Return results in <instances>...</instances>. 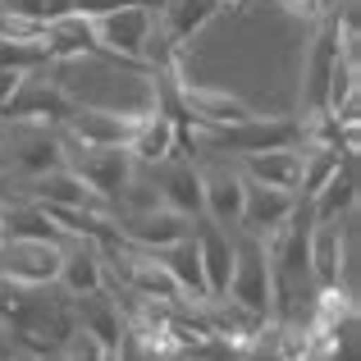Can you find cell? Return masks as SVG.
<instances>
[{
	"label": "cell",
	"mask_w": 361,
	"mask_h": 361,
	"mask_svg": "<svg viewBox=\"0 0 361 361\" xmlns=\"http://www.w3.org/2000/svg\"><path fill=\"white\" fill-rule=\"evenodd\" d=\"M229 302H238L243 311L270 320L274 311V270H270V247L265 238L247 229H233V274H229Z\"/></svg>",
	"instance_id": "cell-1"
},
{
	"label": "cell",
	"mask_w": 361,
	"mask_h": 361,
	"mask_svg": "<svg viewBox=\"0 0 361 361\" xmlns=\"http://www.w3.org/2000/svg\"><path fill=\"white\" fill-rule=\"evenodd\" d=\"M92 23H97V37H101V46H106V55L115 64L147 69V64H142V46H147L151 23H156V5H147V0H123L119 9H106V14H97Z\"/></svg>",
	"instance_id": "cell-2"
},
{
	"label": "cell",
	"mask_w": 361,
	"mask_h": 361,
	"mask_svg": "<svg viewBox=\"0 0 361 361\" xmlns=\"http://www.w3.org/2000/svg\"><path fill=\"white\" fill-rule=\"evenodd\" d=\"M60 142H64V165H69L97 197H106V202L115 206L119 192L128 188L133 169H137L133 156H128V147H78V142L64 137V133H60Z\"/></svg>",
	"instance_id": "cell-3"
},
{
	"label": "cell",
	"mask_w": 361,
	"mask_h": 361,
	"mask_svg": "<svg viewBox=\"0 0 361 361\" xmlns=\"http://www.w3.org/2000/svg\"><path fill=\"white\" fill-rule=\"evenodd\" d=\"M64 243L51 238H5L0 243V279L27 283V288H46L60 274Z\"/></svg>",
	"instance_id": "cell-4"
},
{
	"label": "cell",
	"mask_w": 361,
	"mask_h": 361,
	"mask_svg": "<svg viewBox=\"0 0 361 361\" xmlns=\"http://www.w3.org/2000/svg\"><path fill=\"white\" fill-rule=\"evenodd\" d=\"M69 110H73V101L60 82L27 73L18 82V92L9 97V106L0 110V123H51V128H60L69 119Z\"/></svg>",
	"instance_id": "cell-5"
},
{
	"label": "cell",
	"mask_w": 361,
	"mask_h": 361,
	"mask_svg": "<svg viewBox=\"0 0 361 361\" xmlns=\"http://www.w3.org/2000/svg\"><path fill=\"white\" fill-rule=\"evenodd\" d=\"M137 115L142 110H101V106H78L73 101L60 133L73 137L78 147H128L133 128H137Z\"/></svg>",
	"instance_id": "cell-6"
},
{
	"label": "cell",
	"mask_w": 361,
	"mask_h": 361,
	"mask_svg": "<svg viewBox=\"0 0 361 361\" xmlns=\"http://www.w3.org/2000/svg\"><path fill=\"white\" fill-rule=\"evenodd\" d=\"M293 206H298V192H288V188H265V183H256V178L243 174V220H238V229L270 243L274 233L293 220Z\"/></svg>",
	"instance_id": "cell-7"
},
{
	"label": "cell",
	"mask_w": 361,
	"mask_h": 361,
	"mask_svg": "<svg viewBox=\"0 0 361 361\" xmlns=\"http://www.w3.org/2000/svg\"><path fill=\"white\" fill-rule=\"evenodd\" d=\"M338 27L334 18H320V32L307 51V69H302V115H325V101H329V78H334V64H338Z\"/></svg>",
	"instance_id": "cell-8"
},
{
	"label": "cell",
	"mask_w": 361,
	"mask_h": 361,
	"mask_svg": "<svg viewBox=\"0 0 361 361\" xmlns=\"http://www.w3.org/2000/svg\"><path fill=\"white\" fill-rule=\"evenodd\" d=\"M115 229L123 243L133 247H147V252H160V247L178 243L192 233V220L178 211H169V206H151V211H123L115 215Z\"/></svg>",
	"instance_id": "cell-9"
},
{
	"label": "cell",
	"mask_w": 361,
	"mask_h": 361,
	"mask_svg": "<svg viewBox=\"0 0 361 361\" xmlns=\"http://www.w3.org/2000/svg\"><path fill=\"white\" fill-rule=\"evenodd\" d=\"M55 288L64 298H87V293L106 288V252L92 238H69L60 256V274H55Z\"/></svg>",
	"instance_id": "cell-10"
},
{
	"label": "cell",
	"mask_w": 361,
	"mask_h": 361,
	"mask_svg": "<svg viewBox=\"0 0 361 361\" xmlns=\"http://www.w3.org/2000/svg\"><path fill=\"white\" fill-rule=\"evenodd\" d=\"M151 178H156L160 202H165L169 211L188 215V220H202V165H197L192 156L160 160V165L151 169Z\"/></svg>",
	"instance_id": "cell-11"
},
{
	"label": "cell",
	"mask_w": 361,
	"mask_h": 361,
	"mask_svg": "<svg viewBox=\"0 0 361 361\" xmlns=\"http://www.w3.org/2000/svg\"><path fill=\"white\" fill-rule=\"evenodd\" d=\"M357 197H361L357 151H343V156H338V169L325 178V188L311 197V215H316V220H343V215L357 211Z\"/></svg>",
	"instance_id": "cell-12"
},
{
	"label": "cell",
	"mask_w": 361,
	"mask_h": 361,
	"mask_svg": "<svg viewBox=\"0 0 361 361\" xmlns=\"http://www.w3.org/2000/svg\"><path fill=\"white\" fill-rule=\"evenodd\" d=\"M46 51H51V60H78V55H101V60H110L106 46H101L97 37V23H92L87 14H60L46 23Z\"/></svg>",
	"instance_id": "cell-13"
},
{
	"label": "cell",
	"mask_w": 361,
	"mask_h": 361,
	"mask_svg": "<svg viewBox=\"0 0 361 361\" xmlns=\"http://www.w3.org/2000/svg\"><path fill=\"white\" fill-rule=\"evenodd\" d=\"M233 165L243 169L247 178L265 188H298V169H302V147H274V151H252V156H238Z\"/></svg>",
	"instance_id": "cell-14"
},
{
	"label": "cell",
	"mask_w": 361,
	"mask_h": 361,
	"mask_svg": "<svg viewBox=\"0 0 361 361\" xmlns=\"http://www.w3.org/2000/svg\"><path fill=\"white\" fill-rule=\"evenodd\" d=\"M160 265L169 270V279L178 283V293H183L188 302H206V274H202V256H197V238L188 233V238L160 247Z\"/></svg>",
	"instance_id": "cell-15"
},
{
	"label": "cell",
	"mask_w": 361,
	"mask_h": 361,
	"mask_svg": "<svg viewBox=\"0 0 361 361\" xmlns=\"http://www.w3.org/2000/svg\"><path fill=\"white\" fill-rule=\"evenodd\" d=\"M5 238H51V243H69V233L51 220V211L27 197H5Z\"/></svg>",
	"instance_id": "cell-16"
},
{
	"label": "cell",
	"mask_w": 361,
	"mask_h": 361,
	"mask_svg": "<svg viewBox=\"0 0 361 361\" xmlns=\"http://www.w3.org/2000/svg\"><path fill=\"white\" fill-rule=\"evenodd\" d=\"M220 9H224L220 0H165L160 5V27L174 37V46H188Z\"/></svg>",
	"instance_id": "cell-17"
},
{
	"label": "cell",
	"mask_w": 361,
	"mask_h": 361,
	"mask_svg": "<svg viewBox=\"0 0 361 361\" xmlns=\"http://www.w3.org/2000/svg\"><path fill=\"white\" fill-rule=\"evenodd\" d=\"M51 60V51H46V37L42 42H5L0 37V69H14V73H42Z\"/></svg>",
	"instance_id": "cell-18"
},
{
	"label": "cell",
	"mask_w": 361,
	"mask_h": 361,
	"mask_svg": "<svg viewBox=\"0 0 361 361\" xmlns=\"http://www.w3.org/2000/svg\"><path fill=\"white\" fill-rule=\"evenodd\" d=\"M106 353H110V348H101L92 334L73 329V334L60 343V353H55V357H60V361H106Z\"/></svg>",
	"instance_id": "cell-19"
},
{
	"label": "cell",
	"mask_w": 361,
	"mask_h": 361,
	"mask_svg": "<svg viewBox=\"0 0 361 361\" xmlns=\"http://www.w3.org/2000/svg\"><path fill=\"white\" fill-rule=\"evenodd\" d=\"M27 73H14V69H0V110L9 106V97L18 92V82H23Z\"/></svg>",
	"instance_id": "cell-20"
},
{
	"label": "cell",
	"mask_w": 361,
	"mask_h": 361,
	"mask_svg": "<svg viewBox=\"0 0 361 361\" xmlns=\"http://www.w3.org/2000/svg\"><path fill=\"white\" fill-rule=\"evenodd\" d=\"M224 9H243V5H252V0H220Z\"/></svg>",
	"instance_id": "cell-21"
},
{
	"label": "cell",
	"mask_w": 361,
	"mask_h": 361,
	"mask_svg": "<svg viewBox=\"0 0 361 361\" xmlns=\"http://www.w3.org/2000/svg\"><path fill=\"white\" fill-rule=\"evenodd\" d=\"M0 202H5V197H0ZM0 243H5V206H0Z\"/></svg>",
	"instance_id": "cell-22"
}]
</instances>
